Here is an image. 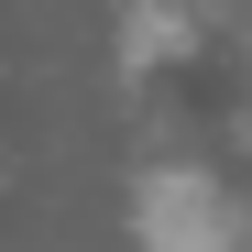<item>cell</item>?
I'll return each mask as SVG.
<instances>
[{"mask_svg": "<svg viewBox=\"0 0 252 252\" xmlns=\"http://www.w3.org/2000/svg\"><path fill=\"white\" fill-rule=\"evenodd\" d=\"M132 241L143 252H252V208L208 164H143L132 176Z\"/></svg>", "mask_w": 252, "mask_h": 252, "instance_id": "1", "label": "cell"}, {"mask_svg": "<svg viewBox=\"0 0 252 252\" xmlns=\"http://www.w3.org/2000/svg\"><path fill=\"white\" fill-rule=\"evenodd\" d=\"M197 44V22H187V0H121V66L154 77V66H176Z\"/></svg>", "mask_w": 252, "mask_h": 252, "instance_id": "2", "label": "cell"}]
</instances>
